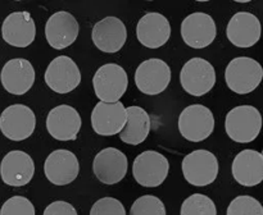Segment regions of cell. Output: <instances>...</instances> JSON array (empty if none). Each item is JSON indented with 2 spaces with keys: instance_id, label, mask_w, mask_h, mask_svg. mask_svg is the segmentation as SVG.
<instances>
[{
  "instance_id": "7402d4cb",
  "label": "cell",
  "mask_w": 263,
  "mask_h": 215,
  "mask_svg": "<svg viewBox=\"0 0 263 215\" xmlns=\"http://www.w3.org/2000/svg\"><path fill=\"white\" fill-rule=\"evenodd\" d=\"M136 36L145 48L158 49L168 41L171 25L161 13H146L138 23Z\"/></svg>"
},
{
  "instance_id": "f1b7e54d",
  "label": "cell",
  "mask_w": 263,
  "mask_h": 215,
  "mask_svg": "<svg viewBox=\"0 0 263 215\" xmlns=\"http://www.w3.org/2000/svg\"><path fill=\"white\" fill-rule=\"evenodd\" d=\"M90 215H126V210L120 200L103 197L92 205Z\"/></svg>"
},
{
  "instance_id": "5b68a950",
  "label": "cell",
  "mask_w": 263,
  "mask_h": 215,
  "mask_svg": "<svg viewBox=\"0 0 263 215\" xmlns=\"http://www.w3.org/2000/svg\"><path fill=\"white\" fill-rule=\"evenodd\" d=\"M182 174L190 184L204 187L213 183L218 174V160L208 150H195L187 154L181 164Z\"/></svg>"
},
{
  "instance_id": "6da1fadb",
  "label": "cell",
  "mask_w": 263,
  "mask_h": 215,
  "mask_svg": "<svg viewBox=\"0 0 263 215\" xmlns=\"http://www.w3.org/2000/svg\"><path fill=\"white\" fill-rule=\"evenodd\" d=\"M262 128V115L252 105H240L226 115L225 130L229 137L239 143H249L258 137Z\"/></svg>"
},
{
  "instance_id": "52a82bcc",
  "label": "cell",
  "mask_w": 263,
  "mask_h": 215,
  "mask_svg": "<svg viewBox=\"0 0 263 215\" xmlns=\"http://www.w3.org/2000/svg\"><path fill=\"white\" fill-rule=\"evenodd\" d=\"M168 170L170 163L167 158L157 151H144L134 160V178L143 187L161 186L168 176Z\"/></svg>"
},
{
  "instance_id": "2e32d148",
  "label": "cell",
  "mask_w": 263,
  "mask_h": 215,
  "mask_svg": "<svg viewBox=\"0 0 263 215\" xmlns=\"http://www.w3.org/2000/svg\"><path fill=\"white\" fill-rule=\"evenodd\" d=\"M80 164L77 156L69 150H55L46 158L44 173L50 183L66 186L77 178Z\"/></svg>"
},
{
  "instance_id": "d6986e66",
  "label": "cell",
  "mask_w": 263,
  "mask_h": 215,
  "mask_svg": "<svg viewBox=\"0 0 263 215\" xmlns=\"http://www.w3.org/2000/svg\"><path fill=\"white\" fill-rule=\"evenodd\" d=\"M94 45L104 53H117L127 38L126 26L120 18L105 17L95 23L91 32Z\"/></svg>"
},
{
  "instance_id": "44dd1931",
  "label": "cell",
  "mask_w": 263,
  "mask_h": 215,
  "mask_svg": "<svg viewBox=\"0 0 263 215\" xmlns=\"http://www.w3.org/2000/svg\"><path fill=\"white\" fill-rule=\"evenodd\" d=\"M4 41L14 48H27L33 42L36 26L28 12L10 13L2 25Z\"/></svg>"
},
{
  "instance_id": "3957f363",
  "label": "cell",
  "mask_w": 263,
  "mask_h": 215,
  "mask_svg": "<svg viewBox=\"0 0 263 215\" xmlns=\"http://www.w3.org/2000/svg\"><path fill=\"white\" fill-rule=\"evenodd\" d=\"M92 86L95 95L102 102H118L127 90V73L118 64H104L94 74Z\"/></svg>"
},
{
  "instance_id": "4dcf8cb0",
  "label": "cell",
  "mask_w": 263,
  "mask_h": 215,
  "mask_svg": "<svg viewBox=\"0 0 263 215\" xmlns=\"http://www.w3.org/2000/svg\"><path fill=\"white\" fill-rule=\"evenodd\" d=\"M262 155H263V150H262Z\"/></svg>"
},
{
  "instance_id": "cb8c5ba5",
  "label": "cell",
  "mask_w": 263,
  "mask_h": 215,
  "mask_svg": "<svg viewBox=\"0 0 263 215\" xmlns=\"http://www.w3.org/2000/svg\"><path fill=\"white\" fill-rule=\"evenodd\" d=\"M127 123L120 133L121 141L127 145H140L151 132V117L140 106L126 107Z\"/></svg>"
},
{
  "instance_id": "9c48e42d",
  "label": "cell",
  "mask_w": 263,
  "mask_h": 215,
  "mask_svg": "<svg viewBox=\"0 0 263 215\" xmlns=\"http://www.w3.org/2000/svg\"><path fill=\"white\" fill-rule=\"evenodd\" d=\"M171 82V68L162 59H148L138 67L135 83L139 91L145 95H158Z\"/></svg>"
},
{
  "instance_id": "4fadbf2b",
  "label": "cell",
  "mask_w": 263,
  "mask_h": 215,
  "mask_svg": "<svg viewBox=\"0 0 263 215\" xmlns=\"http://www.w3.org/2000/svg\"><path fill=\"white\" fill-rule=\"evenodd\" d=\"M82 120L79 112L69 105L53 107L46 117V128L58 141H74L81 130Z\"/></svg>"
},
{
  "instance_id": "8fae6325",
  "label": "cell",
  "mask_w": 263,
  "mask_h": 215,
  "mask_svg": "<svg viewBox=\"0 0 263 215\" xmlns=\"http://www.w3.org/2000/svg\"><path fill=\"white\" fill-rule=\"evenodd\" d=\"M217 27L210 14L197 12L187 15L181 23V37L193 49H204L215 41Z\"/></svg>"
},
{
  "instance_id": "277c9868",
  "label": "cell",
  "mask_w": 263,
  "mask_h": 215,
  "mask_svg": "<svg viewBox=\"0 0 263 215\" xmlns=\"http://www.w3.org/2000/svg\"><path fill=\"white\" fill-rule=\"evenodd\" d=\"M215 130V117L207 106L189 105L179 117V131L182 137L192 142H200L210 137Z\"/></svg>"
},
{
  "instance_id": "484cf974",
  "label": "cell",
  "mask_w": 263,
  "mask_h": 215,
  "mask_svg": "<svg viewBox=\"0 0 263 215\" xmlns=\"http://www.w3.org/2000/svg\"><path fill=\"white\" fill-rule=\"evenodd\" d=\"M130 215H166L164 204L153 195H145L135 200Z\"/></svg>"
},
{
  "instance_id": "ac0fdd59",
  "label": "cell",
  "mask_w": 263,
  "mask_h": 215,
  "mask_svg": "<svg viewBox=\"0 0 263 215\" xmlns=\"http://www.w3.org/2000/svg\"><path fill=\"white\" fill-rule=\"evenodd\" d=\"M0 79L9 94L23 95L30 91L35 82V69L27 59H10L3 67Z\"/></svg>"
},
{
  "instance_id": "7a4b0ae2",
  "label": "cell",
  "mask_w": 263,
  "mask_h": 215,
  "mask_svg": "<svg viewBox=\"0 0 263 215\" xmlns=\"http://www.w3.org/2000/svg\"><path fill=\"white\" fill-rule=\"evenodd\" d=\"M263 78L261 64L248 56H239L229 63L225 71V81L231 91L246 95L254 91Z\"/></svg>"
},
{
  "instance_id": "8992f818",
  "label": "cell",
  "mask_w": 263,
  "mask_h": 215,
  "mask_svg": "<svg viewBox=\"0 0 263 215\" xmlns=\"http://www.w3.org/2000/svg\"><path fill=\"white\" fill-rule=\"evenodd\" d=\"M181 86L193 96H203L213 89L216 72L212 64L202 58H193L184 64L180 73Z\"/></svg>"
},
{
  "instance_id": "9a60e30c",
  "label": "cell",
  "mask_w": 263,
  "mask_h": 215,
  "mask_svg": "<svg viewBox=\"0 0 263 215\" xmlns=\"http://www.w3.org/2000/svg\"><path fill=\"white\" fill-rule=\"evenodd\" d=\"M33 174H35V164L32 158L25 151H10L3 158L0 164V177L8 186H25L30 183Z\"/></svg>"
},
{
  "instance_id": "5bb4252c",
  "label": "cell",
  "mask_w": 263,
  "mask_h": 215,
  "mask_svg": "<svg viewBox=\"0 0 263 215\" xmlns=\"http://www.w3.org/2000/svg\"><path fill=\"white\" fill-rule=\"evenodd\" d=\"M95 177L104 184L118 183L127 173V158L116 147H107L97 154L92 163Z\"/></svg>"
},
{
  "instance_id": "603a6c76",
  "label": "cell",
  "mask_w": 263,
  "mask_h": 215,
  "mask_svg": "<svg viewBox=\"0 0 263 215\" xmlns=\"http://www.w3.org/2000/svg\"><path fill=\"white\" fill-rule=\"evenodd\" d=\"M233 176L239 184L253 187L263 181V155L256 150H243L233 161Z\"/></svg>"
},
{
  "instance_id": "83f0119b",
  "label": "cell",
  "mask_w": 263,
  "mask_h": 215,
  "mask_svg": "<svg viewBox=\"0 0 263 215\" xmlns=\"http://www.w3.org/2000/svg\"><path fill=\"white\" fill-rule=\"evenodd\" d=\"M0 215H35V207L26 197L13 196L3 204Z\"/></svg>"
},
{
  "instance_id": "4316f807",
  "label": "cell",
  "mask_w": 263,
  "mask_h": 215,
  "mask_svg": "<svg viewBox=\"0 0 263 215\" xmlns=\"http://www.w3.org/2000/svg\"><path fill=\"white\" fill-rule=\"evenodd\" d=\"M226 215H263V206L254 197L238 196L230 202Z\"/></svg>"
},
{
  "instance_id": "ffe728a7",
  "label": "cell",
  "mask_w": 263,
  "mask_h": 215,
  "mask_svg": "<svg viewBox=\"0 0 263 215\" xmlns=\"http://www.w3.org/2000/svg\"><path fill=\"white\" fill-rule=\"evenodd\" d=\"M262 26L258 18L249 12L233 15L226 28L229 41L238 48H251L261 38Z\"/></svg>"
},
{
  "instance_id": "f546056e",
  "label": "cell",
  "mask_w": 263,
  "mask_h": 215,
  "mask_svg": "<svg viewBox=\"0 0 263 215\" xmlns=\"http://www.w3.org/2000/svg\"><path fill=\"white\" fill-rule=\"evenodd\" d=\"M44 215H77V211L69 202L54 201L46 206Z\"/></svg>"
},
{
  "instance_id": "e0dca14e",
  "label": "cell",
  "mask_w": 263,
  "mask_h": 215,
  "mask_svg": "<svg viewBox=\"0 0 263 215\" xmlns=\"http://www.w3.org/2000/svg\"><path fill=\"white\" fill-rule=\"evenodd\" d=\"M79 31V22L71 13L57 12L46 22V41L53 49L62 50L71 46L76 41Z\"/></svg>"
},
{
  "instance_id": "30bf717a",
  "label": "cell",
  "mask_w": 263,
  "mask_h": 215,
  "mask_svg": "<svg viewBox=\"0 0 263 215\" xmlns=\"http://www.w3.org/2000/svg\"><path fill=\"white\" fill-rule=\"evenodd\" d=\"M45 82L57 94H68L81 82V72L69 56H57L46 68Z\"/></svg>"
},
{
  "instance_id": "d4e9b609",
  "label": "cell",
  "mask_w": 263,
  "mask_h": 215,
  "mask_svg": "<svg viewBox=\"0 0 263 215\" xmlns=\"http://www.w3.org/2000/svg\"><path fill=\"white\" fill-rule=\"evenodd\" d=\"M180 215H217V209L210 197L194 193L182 202Z\"/></svg>"
},
{
  "instance_id": "7c38bea8",
  "label": "cell",
  "mask_w": 263,
  "mask_h": 215,
  "mask_svg": "<svg viewBox=\"0 0 263 215\" xmlns=\"http://www.w3.org/2000/svg\"><path fill=\"white\" fill-rule=\"evenodd\" d=\"M127 123V112L122 102H98L91 113V127L100 136L121 133Z\"/></svg>"
},
{
  "instance_id": "ba28073f",
  "label": "cell",
  "mask_w": 263,
  "mask_h": 215,
  "mask_svg": "<svg viewBox=\"0 0 263 215\" xmlns=\"http://www.w3.org/2000/svg\"><path fill=\"white\" fill-rule=\"evenodd\" d=\"M35 127V113L26 105H10L0 115V131L12 141L26 140L32 135Z\"/></svg>"
}]
</instances>
